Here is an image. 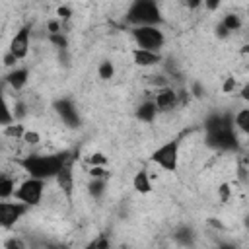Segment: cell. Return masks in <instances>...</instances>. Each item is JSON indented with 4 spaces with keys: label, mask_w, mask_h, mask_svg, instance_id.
<instances>
[{
    "label": "cell",
    "mask_w": 249,
    "mask_h": 249,
    "mask_svg": "<svg viewBox=\"0 0 249 249\" xmlns=\"http://www.w3.org/2000/svg\"><path fill=\"white\" fill-rule=\"evenodd\" d=\"M49 31H51V35H56V33H60V23H58L56 19L49 21Z\"/></svg>",
    "instance_id": "f1b7e54d"
},
{
    "label": "cell",
    "mask_w": 249,
    "mask_h": 249,
    "mask_svg": "<svg viewBox=\"0 0 249 249\" xmlns=\"http://www.w3.org/2000/svg\"><path fill=\"white\" fill-rule=\"evenodd\" d=\"M97 72H99V78H101V80H111V78H113V74H115V66H113V62L103 60V62L99 64Z\"/></svg>",
    "instance_id": "d6986e66"
},
{
    "label": "cell",
    "mask_w": 249,
    "mask_h": 249,
    "mask_svg": "<svg viewBox=\"0 0 249 249\" xmlns=\"http://www.w3.org/2000/svg\"><path fill=\"white\" fill-rule=\"evenodd\" d=\"M233 117L230 113H214L204 121L206 144L214 150L233 152L239 148L237 134L233 130Z\"/></svg>",
    "instance_id": "6da1fadb"
},
{
    "label": "cell",
    "mask_w": 249,
    "mask_h": 249,
    "mask_svg": "<svg viewBox=\"0 0 249 249\" xmlns=\"http://www.w3.org/2000/svg\"><path fill=\"white\" fill-rule=\"evenodd\" d=\"M132 187H134V191H138V193H142V195L150 193V191H152V181H150V175H148L144 169L136 171V175L132 177Z\"/></svg>",
    "instance_id": "9a60e30c"
},
{
    "label": "cell",
    "mask_w": 249,
    "mask_h": 249,
    "mask_svg": "<svg viewBox=\"0 0 249 249\" xmlns=\"http://www.w3.org/2000/svg\"><path fill=\"white\" fill-rule=\"evenodd\" d=\"M220 249H235L231 243H220Z\"/></svg>",
    "instance_id": "e575fe53"
},
{
    "label": "cell",
    "mask_w": 249,
    "mask_h": 249,
    "mask_svg": "<svg viewBox=\"0 0 249 249\" xmlns=\"http://www.w3.org/2000/svg\"><path fill=\"white\" fill-rule=\"evenodd\" d=\"M103 191H105V183H103L101 179H93V181L89 183V193H91L93 196H99Z\"/></svg>",
    "instance_id": "44dd1931"
},
{
    "label": "cell",
    "mask_w": 249,
    "mask_h": 249,
    "mask_svg": "<svg viewBox=\"0 0 249 249\" xmlns=\"http://www.w3.org/2000/svg\"><path fill=\"white\" fill-rule=\"evenodd\" d=\"M25 144H37L39 140H41V136H39V132H35V130H25V134H23V138H21Z\"/></svg>",
    "instance_id": "603a6c76"
},
{
    "label": "cell",
    "mask_w": 249,
    "mask_h": 249,
    "mask_svg": "<svg viewBox=\"0 0 249 249\" xmlns=\"http://www.w3.org/2000/svg\"><path fill=\"white\" fill-rule=\"evenodd\" d=\"M132 60L134 64L146 68V66H154V64H160L161 62V54L160 53H152V51H144V49H134L132 51Z\"/></svg>",
    "instance_id": "7c38bea8"
},
{
    "label": "cell",
    "mask_w": 249,
    "mask_h": 249,
    "mask_svg": "<svg viewBox=\"0 0 249 249\" xmlns=\"http://www.w3.org/2000/svg\"><path fill=\"white\" fill-rule=\"evenodd\" d=\"M54 111L58 113V117L62 119V123L66 126H78L80 124V115H78V109L74 107V103L70 99H58L54 101Z\"/></svg>",
    "instance_id": "9c48e42d"
},
{
    "label": "cell",
    "mask_w": 249,
    "mask_h": 249,
    "mask_svg": "<svg viewBox=\"0 0 249 249\" xmlns=\"http://www.w3.org/2000/svg\"><path fill=\"white\" fill-rule=\"evenodd\" d=\"M150 160L154 163H158L161 169L165 171H175L177 163H179V140H167L165 144H161L160 148H156L150 156Z\"/></svg>",
    "instance_id": "5b68a950"
},
{
    "label": "cell",
    "mask_w": 249,
    "mask_h": 249,
    "mask_svg": "<svg viewBox=\"0 0 249 249\" xmlns=\"http://www.w3.org/2000/svg\"><path fill=\"white\" fill-rule=\"evenodd\" d=\"M233 88H235V78H226V82H224V86H222V91L228 93V91H231Z\"/></svg>",
    "instance_id": "4316f807"
},
{
    "label": "cell",
    "mask_w": 249,
    "mask_h": 249,
    "mask_svg": "<svg viewBox=\"0 0 249 249\" xmlns=\"http://www.w3.org/2000/svg\"><path fill=\"white\" fill-rule=\"evenodd\" d=\"M4 134L6 136H10V138H23V134H25V128L21 126V124H10V126H4Z\"/></svg>",
    "instance_id": "ffe728a7"
},
{
    "label": "cell",
    "mask_w": 249,
    "mask_h": 249,
    "mask_svg": "<svg viewBox=\"0 0 249 249\" xmlns=\"http://www.w3.org/2000/svg\"><path fill=\"white\" fill-rule=\"evenodd\" d=\"M16 60H18L16 56H12L10 53H6V56H4V64H6V66H12V64H14Z\"/></svg>",
    "instance_id": "1f68e13d"
},
{
    "label": "cell",
    "mask_w": 249,
    "mask_h": 249,
    "mask_svg": "<svg viewBox=\"0 0 249 249\" xmlns=\"http://www.w3.org/2000/svg\"><path fill=\"white\" fill-rule=\"evenodd\" d=\"M233 124H235L241 132L249 134V107H245V109H241V111L235 113V117H233Z\"/></svg>",
    "instance_id": "e0dca14e"
},
{
    "label": "cell",
    "mask_w": 249,
    "mask_h": 249,
    "mask_svg": "<svg viewBox=\"0 0 249 249\" xmlns=\"http://www.w3.org/2000/svg\"><path fill=\"white\" fill-rule=\"evenodd\" d=\"M126 21L132 23L134 27H144V25H160L163 21L160 6L152 0H136L128 6L126 10Z\"/></svg>",
    "instance_id": "3957f363"
},
{
    "label": "cell",
    "mask_w": 249,
    "mask_h": 249,
    "mask_svg": "<svg viewBox=\"0 0 249 249\" xmlns=\"http://www.w3.org/2000/svg\"><path fill=\"white\" fill-rule=\"evenodd\" d=\"M247 226H249V218H247Z\"/></svg>",
    "instance_id": "d590c367"
},
{
    "label": "cell",
    "mask_w": 249,
    "mask_h": 249,
    "mask_svg": "<svg viewBox=\"0 0 249 249\" xmlns=\"http://www.w3.org/2000/svg\"><path fill=\"white\" fill-rule=\"evenodd\" d=\"M27 204L23 202H10V200H2L0 202V226L4 230H10L12 226H16V222L27 212Z\"/></svg>",
    "instance_id": "52a82bcc"
},
{
    "label": "cell",
    "mask_w": 249,
    "mask_h": 249,
    "mask_svg": "<svg viewBox=\"0 0 249 249\" xmlns=\"http://www.w3.org/2000/svg\"><path fill=\"white\" fill-rule=\"evenodd\" d=\"M72 161L70 152H58V154H49V156H41V154H29L25 158H19L16 163L29 175L41 181L47 179H56V175L62 171V167Z\"/></svg>",
    "instance_id": "7a4b0ae2"
},
{
    "label": "cell",
    "mask_w": 249,
    "mask_h": 249,
    "mask_svg": "<svg viewBox=\"0 0 249 249\" xmlns=\"http://www.w3.org/2000/svg\"><path fill=\"white\" fill-rule=\"evenodd\" d=\"M12 195H16V179L2 173V177H0V198L8 200Z\"/></svg>",
    "instance_id": "2e32d148"
},
{
    "label": "cell",
    "mask_w": 249,
    "mask_h": 249,
    "mask_svg": "<svg viewBox=\"0 0 249 249\" xmlns=\"http://www.w3.org/2000/svg\"><path fill=\"white\" fill-rule=\"evenodd\" d=\"M154 103H156L158 111H169V109H173V107L179 103V93H177L175 89H171L169 86H167V88H160V89L156 91Z\"/></svg>",
    "instance_id": "30bf717a"
},
{
    "label": "cell",
    "mask_w": 249,
    "mask_h": 249,
    "mask_svg": "<svg viewBox=\"0 0 249 249\" xmlns=\"http://www.w3.org/2000/svg\"><path fill=\"white\" fill-rule=\"evenodd\" d=\"M220 6V2H206V8H210V10H216Z\"/></svg>",
    "instance_id": "836d02e7"
},
{
    "label": "cell",
    "mask_w": 249,
    "mask_h": 249,
    "mask_svg": "<svg viewBox=\"0 0 249 249\" xmlns=\"http://www.w3.org/2000/svg\"><path fill=\"white\" fill-rule=\"evenodd\" d=\"M6 249H25V247H23V241H21V239L10 237V239L6 241Z\"/></svg>",
    "instance_id": "484cf974"
},
{
    "label": "cell",
    "mask_w": 249,
    "mask_h": 249,
    "mask_svg": "<svg viewBox=\"0 0 249 249\" xmlns=\"http://www.w3.org/2000/svg\"><path fill=\"white\" fill-rule=\"evenodd\" d=\"M132 33V39L136 43L138 49H144V51H152V53H158L163 43H165V35L160 27L156 25H144V27H132L130 29Z\"/></svg>",
    "instance_id": "277c9868"
},
{
    "label": "cell",
    "mask_w": 249,
    "mask_h": 249,
    "mask_svg": "<svg viewBox=\"0 0 249 249\" xmlns=\"http://www.w3.org/2000/svg\"><path fill=\"white\" fill-rule=\"evenodd\" d=\"M56 183L60 187V191L64 193V196L70 200L72 198V193H74V171H72V161H68L62 171L56 175Z\"/></svg>",
    "instance_id": "8fae6325"
},
{
    "label": "cell",
    "mask_w": 249,
    "mask_h": 249,
    "mask_svg": "<svg viewBox=\"0 0 249 249\" xmlns=\"http://www.w3.org/2000/svg\"><path fill=\"white\" fill-rule=\"evenodd\" d=\"M156 113H158V107L154 103V99H146L144 103H140V107L136 109V117L144 123H152L156 119Z\"/></svg>",
    "instance_id": "5bb4252c"
},
{
    "label": "cell",
    "mask_w": 249,
    "mask_h": 249,
    "mask_svg": "<svg viewBox=\"0 0 249 249\" xmlns=\"http://www.w3.org/2000/svg\"><path fill=\"white\" fill-rule=\"evenodd\" d=\"M58 16L64 18V19H68L70 18V10L68 8H58Z\"/></svg>",
    "instance_id": "d6a6232c"
},
{
    "label": "cell",
    "mask_w": 249,
    "mask_h": 249,
    "mask_svg": "<svg viewBox=\"0 0 249 249\" xmlns=\"http://www.w3.org/2000/svg\"><path fill=\"white\" fill-rule=\"evenodd\" d=\"M29 35H31L29 25H23V27H19V29L16 31V35H14L12 41H10L8 53H10L12 56H16L18 60L25 58L27 53H29Z\"/></svg>",
    "instance_id": "ba28073f"
},
{
    "label": "cell",
    "mask_w": 249,
    "mask_h": 249,
    "mask_svg": "<svg viewBox=\"0 0 249 249\" xmlns=\"http://www.w3.org/2000/svg\"><path fill=\"white\" fill-rule=\"evenodd\" d=\"M239 97H241L243 101H247V103H249V82H247V84L241 88V91H239Z\"/></svg>",
    "instance_id": "4dcf8cb0"
},
{
    "label": "cell",
    "mask_w": 249,
    "mask_h": 249,
    "mask_svg": "<svg viewBox=\"0 0 249 249\" xmlns=\"http://www.w3.org/2000/svg\"><path fill=\"white\" fill-rule=\"evenodd\" d=\"M49 41H51V43H54L58 49H66V45H68V41H66V37H64L62 33H56V35H49Z\"/></svg>",
    "instance_id": "7402d4cb"
},
{
    "label": "cell",
    "mask_w": 249,
    "mask_h": 249,
    "mask_svg": "<svg viewBox=\"0 0 249 249\" xmlns=\"http://www.w3.org/2000/svg\"><path fill=\"white\" fill-rule=\"evenodd\" d=\"M222 25L226 27L228 33H230V31H237V29L241 27V19H239V16H235V14H228V16L224 18Z\"/></svg>",
    "instance_id": "ac0fdd59"
},
{
    "label": "cell",
    "mask_w": 249,
    "mask_h": 249,
    "mask_svg": "<svg viewBox=\"0 0 249 249\" xmlns=\"http://www.w3.org/2000/svg\"><path fill=\"white\" fill-rule=\"evenodd\" d=\"M89 173H91V177H93V179H99V177H103V175H105V167H103V165L91 167V169H89Z\"/></svg>",
    "instance_id": "83f0119b"
},
{
    "label": "cell",
    "mask_w": 249,
    "mask_h": 249,
    "mask_svg": "<svg viewBox=\"0 0 249 249\" xmlns=\"http://www.w3.org/2000/svg\"><path fill=\"white\" fill-rule=\"evenodd\" d=\"M88 161H89L91 167H97V165H105V163H107V158H105L103 154H91V156L88 158Z\"/></svg>",
    "instance_id": "cb8c5ba5"
},
{
    "label": "cell",
    "mask_w": 249,
    "mask_h": 249,
    "mask_svg": "<svg viewBox=\"0 0 249 249\" xmlns=\"http://www.w3.org/2000/svg\"><path fill=\"white\" fill-rule=\"evenodd\" d=\"M82 249H107V239L105 237H97V239L89 241L86 247H82Z\"/></svg>",
    "instance_id": "d4e9b609"
},
{
    "label": "cell",
    "mask_w": 249,
    "mask_h": 249,
    "mask_svg": "<svg viewBox=\"0 0 249 249\" xmlns=\"http://www.w3.org/2000/svg\"><path fill=\"white\" fill-rule=\"evenodd\" d=\"M43 193H45V181L41 179H35V177H29L25 179L18 189H16V200L27 204V206H37L43 198Z\"/></svg>",
    "instance_id": "8992f818"
},
{
    "label": "cell",
    "mask_w": 249,
    "mask_h": 249,
    "mask_svg": "<svg viewBox=\"0 0 249 249\" xmlns=\"http://www.w3.org/2000/svg\"><path fill=\"white\" fill-rule=\"evenodd\" d=\"M27 78H29V70L27 68H16L10 74H6V84H10L12 89L19 91L27 84Z\"/></svg>",
    "instance_id": "4fadbf2b"
},
{
    "label": "cell",
    "mask_w": 249,
    "mask_h": 249,
    "mask_svg": "<svg viewBox=\"0 0 249 249\" xmlns=\"http://www.w3.org/2000/svg\"><path fill=\"white\" fill-rule=\"evenodd\" d=\"M218 191H220V198L226 202V200H228V196H230V187L224 183V185H220V189H218Z\"/></svg>",
    "instance_id": "f546056e"
}]
</instances>
